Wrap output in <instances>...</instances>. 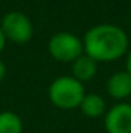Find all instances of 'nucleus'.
Wrapping results in <instances>:
<instances>
[{
	"label": "nucleus",
	"instance_id": "f257e3e1",
	"mask_svg": "<svg viewBox=\"0 0 131 133\" xmlns=\"http://www.w3.org/2000/svg\"><path fill=\"white\" fill-rule=\"evenodd\" d=\"M83 51L97 62H113L128 51L127 33L113 23H100L83 36Z\"/></svg>",
	"mask_w": 131,
	"mask_h": 133
},
{
	"label": "nucleus",
	"instance_id": "f03ea898",
	"mask_svg": "<svg viewBox=\"0 0 131 133\" xmlns=\"http://www.w3.org/2000/svg\"><path fill=\"white\" fill-rule=\"evenodd\" d=\"M49 101L62 110H72L80 107V102L85 98V87L80 81L72 76L57 77L48 90Z\"/></svg>",
	"mask_w": 131,
	"mask_h": 133
},
{
	"label": "nucleus",
	"instance_id": "7ed1b4c3",
	"mask_svg": "<svg viewBox=\"0 0 131 133\" xmlns=\"http://www.w3.org/2000/svg\"><path fill=\"white\" fill-rule=\"evenodd\" d=\"M48 51L59 62H74L83 54V42L72 33L60 31L49 39Z\"/></svg>",
	"mask_w": 131,
	"mask_h": 133
},
{
	"label": "nucleus",
	"instance_id": "20e7f679",
	"mask_svg": "<svg viewBox=\"0 0 131 133\" xmlns=\"http://www.w3.org/2000/svg\"><path fill=\"white\" fill-rule=\"evenodd\" d=\"M0 26L6 40H11L14 43L30 42L34 33V26L30 17L20 11H9L8 14H5Z\"/></svg>",
	"mask_w": 131,
	"mask_h": 133
},
{
	"label": "nucleus",
	"instance_id": "39448f33",
	"mask_svg": "<svg viewBox=\"0 0 131 133\" xmlns=\"http://www.w3.org/2000/svg\"><path fill=\"white\" fill-rule=\"evenodd\" d=\"M106 133H131V104L120 102L105 115Z\"/></svg>",
	"mask_w": 131,
	"mask_h": 133
},
{
	"label": "nucleus",
	"instance_id": "423d86ee",
	"mask_svg": "<svg viewBox=\"0 0 131 133\" xmlns=\"http://www.w3.org/2000/svg\"><path fill=\"white\" fill-rule=\"evenodd\" d=\"M106 91L111 98L117 101L131 96V74L128 71L114 73L106 82Z\"/></svg>",
	"mask_w": 131,
	"mask_h": 133
},
{
	"label": "nucleus",
	"instance_id": "0eeeda50",
	"mask_svg": "<svg viewBox=\"0 0 131 133\" xmlns=\"http://www.w3.org/2000/svg\"><path fill=\"white\" fill-rule=\"evenodd\" d=\"M97 61H94L93 57H90L88 54H82L79 56L74 62H72V77H76L77 81H80L82 84L86 81H91L96 76L97 71Z\"/></svg>",
	"mask_w": 131,
	"mask_h": 133
},
{
	"label": "nucleus",
	"instance_id": "6e6552de",
	"mask_svg": "<svg viewBox=\"0 0 131 133\" xmlns=\"http://www.w3.org/2000/svg\"><path fill=\"white\" fill-rule=\"evenodd\" d=\"M105 101L103 98H100L99 95L94 93H90V95H85V98L80 102V110L85 116L88 118H99L105 113Z\"/></svg>",
	"mask_w": 131,
	"mask_h": 133
},
{
	"label": "nucleus",
	"instance_id": "1a4fd4ad",
	"mask_svg": "<svg viewBox=\"0 0 131 133\" xmlns=\"http://www.w3.org/2000/svg\"><path fill=\"white\" fill-rule=\"evenodd\" d=\"M23 124L19 115L14 111H2L0 113V133H22Z\"/></svg>",
	"mask_w": 131,
	"mask_h": 133
},
{
	"label": "nucleus",
	"instance_id": "9d476101",
	"mask_svg": "<svg viewBox=\"0 0 131 133\" xmlns=\"http://www.w3.org/2000/svg\"><path fill=\"white\" fill-rule=\"evenodd\" d=\"M5 43H6V37H5L3 31H2V26H0V53H2L3 48H5Z\"/></svg>",
	"mask_w": 131,
	"mask_h": 133
},
{
	"label": "nucleus",
	"instance_id": "9b49d317",
	"mask_svg": "<svg viewBox=\"0 0 131 133\" xmlns=\"http://www.w3.org/2000/svg\"><path fill=\"white\" fill-rule=\"evenodd\" d=\"M5 74H6V66H5V64H3V62L0 61V82L3 81Z\"/></svg>",
	"mask_w": 131,
	"mask_h": 133
},
{
	"label": "nucleus",
	"instance_id": "f8f14e48",
	"mask_svg": "<svg viewBox=\"0 0 131 133\" xmlns=\"http://www.w3.org/2000/svg\"><path fill=\"white\" fill-rule=\"evenodd\" d=\"M127 71L131 74V51H130V54H128V59H127Z\"/></svg>",
	"mask_w": 131,
	"mask_h": 133
}]
</instances>
